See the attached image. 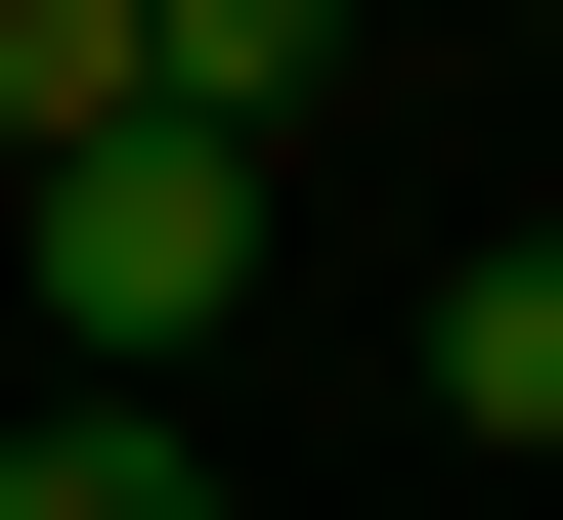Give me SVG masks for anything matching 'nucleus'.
I'll use <instances>...</instances> for the list:
<instances>
[{
	"label": "nucleus",
	"instance_id": "f257e3e1",
	"mask_svg": "<svg viewBox=\"0 0 563 520\" xmlns=\"http://www.w3.org/2000/svg\"><path fill=\"white\" fill-rule=\"evenodd\" d=\"M0 218H44V347L87 390H174L217 303H261V174H217V131H87V174H0Z\"/></svg>",
	"mask_w": 563,
	"mask_h": 520
},
{
	"label": "nucleus",
	"instance_id": "f03ea898",
	"mask_svg": "<svg viewBox=\"0 0 563 520\" xmlns=\"http://www.w3.org/2000/svg\"><path fill=\"white\" fill-rule=\"evenodd\" d=\"M433 434H563V218H520V261H433Z\"/></svg>",
	"mask_w": 563,
	"mask_h": 520
},
{
	"label": "nucleus",
	"instance_id": "7ed1b4c3",
	"mask_svg": "<svg viewBox=\"0 0 563 520\" xmlns=\"http://www.w3.org/2000/svg\"><path fill=\"white\" fill-rule=\"evenodd\" d=\"M0 520H217V434H174V390H44V434H0Z\"/></svg>",
	"mask_w": 563,
	"mask_h": 520
},
{
	"label": "nucleus",
	"instance_id": "20e7f679",
	"mask_svg": "<svg viewBox=\"0 0 563 520\" xmlns=\"http://www.w3.org/2000/svg\"><path fill=\"white\" fill-rule=\"evenodd\" d=\"M131 131V0H0V174H87Z\"/></svg>",
	"mask_w": 563,
	"mask_h": 520
}]
</instances>
